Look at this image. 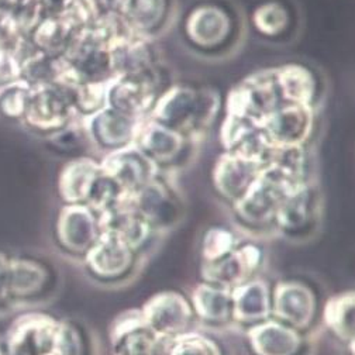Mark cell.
I'll list each match as a JSON object with an SVG mask.
<instances>
[{"mask_svg":"<svg viewBox=\"0 0 355 355\" xmlns=\"http://www.w3.org/2000/svg\"><path fill=\"white\" fill-rule=\"evenodd\" d=\"M55 352L60 355H83L85 354L83 337L75 324L60 320L57 338H55Z\"/></svg>","mask_w":355,"mask_h":355,"instance_id":"836d02e7","label":"cell"},{"mask_svg":"<svg viewBox=\"0 0 355 355\" xmlns=\"http://www.w3.org/2000/svg\"><path fill=\"white\" fill-rule=\"evenodd\" d=\"M354 304L355 295L352 291H347L331 296L323 307V322L326 327L345 344L352 352L354 348Z\"/></svg>","mask_w":355,"mask_h":355,"instance_id":"4dcf8cb0","label":"cell"},{"mask_svg":"<svg viewBox=\"0 0 355 355\" xmlns=\"http://www.w3.org/2000/svg\"><path fill=\"white\" fill-rule=\"evenodd\" d=\"M262 261V251L252 243L237 247L214 262H202L200 275L203 282L233 291L254 278V272Z\"/></svg>","mask_w":355,"mask_h":355,"instance_id":"ac0fdd59","label":"cell"},{"mask_svg":"<svg viewBox=\"0 0 355 355\" xmlns=\"http://www.w3.org/2000/svg\"><path fill=\"white\" fill-rule=\"evenodd\" d=\"M271 316L297 330H306L315 322L318 299L313 289L299 281H281L272 289Z\"/></svg>","mask_w":355,"mask_h":355,"instance_id":"9a60e30c","label":"cell"},{"mask_svg":"<svg viewBox=\"0 0 355 355\" xmlns=\"http://www.w3.org/2000/svg\"><path fill=\"white\" fill-rule=\"evenodd\" d=\"M112 65L114 76H165L153 40L132 33L112 41Z\"/></svg>","mask_w":355,"mask_h":355,"instance_id":"4fadbf2b","label":"cell"},{"mask_svg":"<svg viewBox=\"0 0 355 355\" xmlns=\"http://www.w3.org/2000/svg\"><path fill=\"white\" fill-rule=\"evenodd\" d=\"M166 355H221V349L203 334L185 333L171 341Z\"/></svg>","mask_w":355,"mask_h":355,"instance_id":"d6a6232c","label":"cell"},{"mask_svg":"<svg viewBox=\"0 0 355 355\" xmlns=\"http://www.w3.org/2000/svg\"><path fill=\"white\" fill-rule=\"evenodd\" d=\"M46 355H60V354H57L55 351H53V352H50V354H46Z\"/></svg>","mask_w":355,"mask_h":355,"instance_id":"8d00e7d4","label":"cell"},{"mask_svg":"<svg viewBox=\"0 0 355 355\" xmlns=\"http://www.w3.org/2000/svg\"><path fill=\"white\" fill-rule=\"evenodd\" d=\"M302 182L306 181H300L281 165L266 162L243 198L232 205L233 213L243 225L251 229L274 226L281 202Z\"/></svg>","mask_w":355,"mask_h":355,"instance_id":"3957f363","label":"cell"},{"mask_svg":"<svg viewBox=\"0 0 355 355\" xmlns=\"http://www.w3.org/2000/svg\"><path fill=\"white\" fill-rule=\"evenodd\" d=\"M82 120L95 151L102 153V155L135 143L143 121L107 106L92 116L82 117Z\"/></svg>","mask_w":355,"mask_h":355,"instance_id":"2e32d148","label":"cell"},{"mask_svg":"<svg viewBox=\"0 0 355 355\" xmlns=\"http://www.w3.org/2000/svg\"><path fill=\"white\" fill-rule=\"evenodd\" d=\"M124 241L109 232H101L96 243L83 255L87 270L99 279H119L135 263V255Z\"/></svg>","mask_w":355,"mask_h":355,"instance_id":"603a6c76","label":"cell"},{"mask_svg":"<svg viewBox=\"0 0 355 355\" xmlns=\"http://www.w3.org/2000/svg\"><path fill=\"white\" fill-rule=\"evenodd\" d=\"M281 103L272 69L255 72L230 91L226 99V117L261 128Z\"/></svg>","mask_w":355,"mask_h":355,"instance_id":"5b68a950","label":"cell"},{"mask_svg":"<svg viewBox=\"0 0 355 355\" xmlns=\"http://www.w3.org/2000/svg\"><path fill=\"white\" fill-rule=\"evenodd\" d=\"M191 306L206 323H226L232 319V291L202 282L192 292Z\"/></svg>","mask_w":355,"mask_h":355,"instance_id":"f546056e","label":"cell"},{"mask_svg":"<svg viewBox=\"0 0 355 355\" xmlns=\"http://www.w3.org/2000/svg\"><path fill=\"white\" fill-rule=\"evenodd\" d=\"M220 112L221 96L216 89L171 83L158 95L148 119L199 143Z\"/></svg>","mask_w":355,"mask_h":355,"instance_id":"6da1fadb","label":"cell"},{"mask_svg":"<svg viewBox=\"0 0 355 355\" xmlns=\"http://www.w3.org/2000/svg\"><path fill=\"white\" fill-rule=\"evenodd\" d=\"M55 234L67 252L85 255L101 236L99 217L83 203L64 205L57 217Z\"/></svg>","mask_w":355,"mask_h":355,"instance_id":"d6986e66","label":"cell"},{"mask_svg":"<svg viewBox=\"0 0 355 355\" xmlns=\"http://www.w3.org/2000/svg\"><path fill=\"white\" fill-rule=\"evenodd\" d=\"M101 172V161L94 155L69 159L61 169L58 180V192L65 205H85Z\"/></svg>","mask_w":355,"mask_h":355,"instance_id":"484cf974","label":"cell"},{"mask_svg":"<svg viewBox=\"0 0 355 355\" xmlns=\"http://www.w3.org/2000/svg\"><path fill=\"white\" fill-rule=\"evenodd\" d=\"M89 2H91L95 6V9L98 10L99 16L113 12L114 0H89Z\"/></svg>","mask_w":355,"mask_h":355,"instance_id":"d590c367","label":"cell"},{"mask_svg":"<svg viewBox=\"0 0 355 355\" xmlns=\"http://www.w3.org/2000/svg\"><path fill=\"white\" fill-rule=\"evenodd\" d=\"M239 15L225 2L205 0L193 5L184 16L181 33L187 46L205 57L230 53L241 38Z\"/></svg>","mask_w":355,"mask_h":355,"instance_id":"7a4b0ae2","label":"cell"},{"mask_svg":"<svg viewBox=\"0 0 355 355\" xmlns=\"http://www.w3.org/2000/svg\"><path fill=\"white\" fill-rule=\"evenodd\" d=\"M171 341L147 326L141 310H127L110 327L113 355H166Z\"/></svg>","mask_w":355,"mask_h":355,"instance_id":"8fae6325","label":"cell"},{"mask_svg":"<svg viewBox=\"0 0 355 355\" xmlns=\"http://www.w3.org/2000/svg\"><path fill=\"white\" fill-rule=\"evenodd\" d=\"M320 213V192L312 181L296 185L281 202L274 226L286 234H297L312 227Z\"/></svg>","mask_w":355,"mask_h":355,"instance_id":"44dd1931","label":"cell"},{"mask_svg":"<svg viewBox=\"0 0 355 355\" xmlns=\"http://www.w3.org/2000/svg\"><path fill=\"white\" fill-rule=\"evenodd\" d=\"M10 255L0 251V306L10 302L9 299V271Z\"/></svg>","mask_w":355,"mask_h":355,"instance_id":"e575fe53","label":"cell"},{"mask_svg":"<svg viewBox=\"0 0 355 355\" xmlns=\"http://www.w3.org/2000/svg\"><path fill=\"white\" fill-rule=\"evenodd\" d=\"M164 78L116 76L107 83L106 106L125 116L144 120L158 98L171 83H164Z\"/></svg>","mask_w":355,"mask_h":355,"instance_id":"30bf717a","label":"cell"},{"mask_svg":"<svg viewBox=\"0 0 355 355\" xmlns=\"http://www.w3.org/2000/svg\"><path fill=\"white\" fill-rule=\"evenodd\" d=\"M51 272L42 262L12 257L9 271V299L10 302H27L41 296L50 286Z\"/></svg>","mask_w":355,"mask_h":355,"instance_id":"4316f807","label":"cell"},{"mask_svg":"<svg viewBox=\"0 0 355 355\" xmlns=\"http://www.w3.org/2000/svg\"><path fill=\"white\" fill-rule=\"evenodd\" d=\"M98 217L101 232L113 233L135 252L144 247L154 234L147 221L132 210L128 203Z\"/></svg>","mask_w":355,"mask_h":355,"instance_id":"f1b7e54d","label":"cell"},{"mask_svg":"<svg viewBox=\"0 0 355 355\" xmlns=\"http://www.w3.org/2000/svg\"><path fill=\"white\" fill-rule=\"evenodd\" d=\"M75 86L71 80L30 87L24 110L27 121L49 136L79 119L75 103Z\"/></svg>","mask_w":355,"mask_h":355,"instance_id":"277c9868","label":"cell"},{"mask_svg":"<svg viewBox=\"0 0 355 355\" xmlns=\"http://www.w3.org/2000/svg\"><path fill=\"white\" fill-rule=\"evenodd\" d=\"M236 247L237 239L232 230L221 226L210 227L202 239V259L203 262H214L230 254Z\"/></svg>","mask_w":355,"mask_h":355,"instance_id":"1f68e13d","label":"cell"},{"mask_svg":"<svg viewBox=\"0 0 355 355\" xmlns=\"http://www.w3.org/2000/svg\"><path fill=\"white\" fill-rule=\"evenodd\" d=\"M277 92L282 103L315 107L323 95L320 75L304 64L289 62L272 68Z\"/></svg>","mask_w":355,"mask_h":355,"instance_id":"7402d4cb","label":"cell"},{"mask_svg":"<svg viewBox=\"0 0 355 355\" xmlns=\"http://www.w3.org/2000/svg\"><path fill=\"white\" fill-rule=\"evenodd\" d=\"M247 340L254 355H297L303 345L300 331L275 319L252 324Z\"/></svg>","mask_w":355,"mask_h":355,"instance_id":"cb8c5ba5","label":"cell"},{"mask_svg":"<svg viewBox=\"0 0 355 355\" xmlns=\"http://www.w3.org/2000/svg\"><path fill=\"white\" fill-rule=\"evenodd\" d=\"M272 289L262 278H251L232 291V319L241 324H257L271 319Z\"/></svg>","mask_w":355,"mask_h":355,"instance_id":"d4e9b609","label":"cell"},{"mask_svg":"<svg viewBox=\"0 0 355 355\" xmlns=\"http://www.w3.org/2000/svg\"><path fill=\"white\" fill-rule=\"evenodd\" d=\"M128 206L147 221L154 233L173 227L182 216L181 196L162 172L132 193Z\"/></svg>","mask_w":355,"mask_h":355,"instance_id":"ba28073f","label":"cell"},{"mask_svg":"<svg viewBox=\"0 0 355 355\" xmlns=\"http://www.w3.org/2000/svg\"><path fill=\"white\" fill-rule=\"evenodd\" d=\"M173 12V0H114L113 5V13L131 33L150 40L166 30Z\"/></svg>","mask_w":355,"mask_h":355,"instance_id":"ffe728a7","label":"cell"},{"mask_svg":"<svg viewBox=\"0 0 355 355\" xmlns=\"http://www.w3.org/2000/svg\"><path fill=\"white\" fill-rule=\"evenodd\" d=\"M60 320L42 312L17 316L0 337V355H46L55 351Z\"/></svg>","mask_w":355,"mask_h":355,"instance_id":"8992f818","label":"cell"},{"mask_svg":"<svg viewBox=\"0 0 355 355\" xmlns=\"http://www.w3.org/2000/svg\"><path fill=\"white\" fill-rule=\"evenodd\" d=\"M263 166L259 161L223 150L211 168V185L216 193L232 206L243 198Z\"/></svg>","mask_w":355,"mask_h":355,"instance_id":"5bb4252c","label":"cell"},{"mask_svg":"<svg viewBox=\"0 0 355 355\" xmlns=\"http://www.w3.org/2000/svg\"><path fill=\"white\" fill-rule=\"evenodd\" d=\"M101 171L131 196L159 173L154 162L135 144L99 158Z\"/></svg>","mask_w":355,"mask_h":355,"instance_id":"e0dca14e","label":"cell"},{"mask_svg":"<svg viewBox=\"0 0 355 355\" xmlns=\"http://www.w3.org/2000/svg\"><path fill=\"white\" fill-rule=\"evenodd\" d=\"M141 315L147 326L166 340H173L188 333L193 319V309L191 302L181 293L165 291L150 297Z\"/></svg>","mask_w":355,"mask_h":355,"instance_id":"7c38bea8","label":"cell"},{"mask_svg":"<svg viewBox=\"0 0 355 355\" xmlns=\"http://www.w3.org/2000/svg\"><path fill=\"white\" fill-rule=\"evenodd\" d=\"M296 13L284 0H265L250 15L254 33L270 41L286 40L296 28Z\"/></svg>","mask_w":355,"mask_h":355,"instance_id":"83f0119b","label":"cell"},{"mask_svg":"<svg viewBox=\"0 0 355 355\" xmlns=\"http://www.w3.org/2000/svg\"><path fill=\"white\" fill-rule=\"evenodd\" d=\"M135 144L159 172L168 173L188 164L198 143L147 117L140 124Z\"/></svg>","mask_w":355,"mask_h":355,"instance_id":"52a82bcc","label":"cell"},{"mask_svg":"<svg viewBox=\"0 0 355 355\" xmlns=\"http://www.w3.org/2000/svg\"><path fill=\"white\" fill-rule=\"evenodd\" d=\"M316 127L315 107L281 103L261 130L272 148H307Z\"/></svg>","mask_w":355,"mask_h":355,"instance_id":"9c48e42d","label":"cell"}]
</instances>
